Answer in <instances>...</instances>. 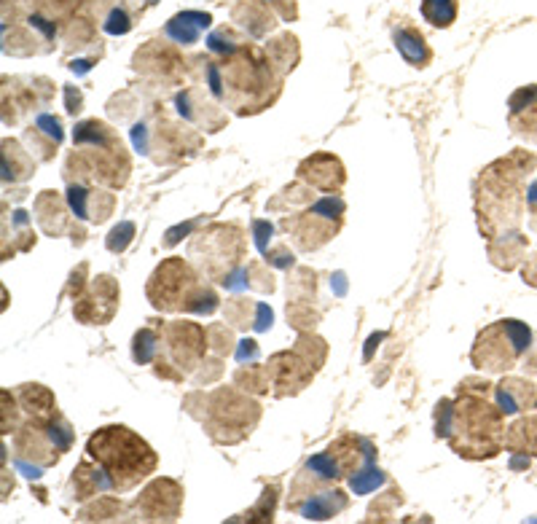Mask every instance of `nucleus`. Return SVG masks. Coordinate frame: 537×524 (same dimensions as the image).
Here are the masks:
<instances>
[{
	"label": "nucleus",
	"instance_id": "2eb2a0df",
	"mask_svg": "<svg viewBox=\"0 0 537 524\" xmlns=\"http://www.w3.org/2000/svg\"><path fill=\"white\" fill-rule=\"evenodd\" d=\"M210 22H213V17L205 14V11H183V14H175V17L167 22L164 35H167L170 41L178 43V46H194V43L199 41L202 30L210 27Z\"/></svg>",
	"mask_w": 537,
	"mask_h": 524
},
{
	"label": "nucleus",
	"instance_id": "393cba45",
	"mask_svg": "<svg viewBox=\"0 0 537 524\" xmlns=\"http://www.w3.org/2000/svg\"><path fill=\"white\" fill-rule=\"evenodd\" d=\"M132 234H135V226L132 224L116 226V229L111 232V237H108V250H113V253H121V250L127 248L129 242H132Z\"/></svg>",
	"mask_w": 537,
	"mask_h": 524
},
{
	"label": "nucleus",
	"instance_id": "f3484780",
	"mask_svg": "<svg viewBox=\"0 0 537 524\" xmlns=\"http://www.w3.org/2000/svg\"><path fill=\"white\" fill-rule=\"evenodd\" d=\"M529 240L519 229H511V232L497 234L495 240H489V256L495 261L497 267L513 269L519 261H524V250H527Z\"/></svg>",
	"mask_w": 537,
	"mask_h": 524
},
{
	"label": "nucleus",
	"instance_id": "5701e85b",
	"mask_svg": "<svg viewBox=\"0 0 537 524\" xmlns=\"http://www.w3.org/2000/svg\"><path fill=\"white\" fill-rule=\"evenodd\" d=\"M33 135L35 138H46L54 148H60L62 138H65V135H62L60 119H54V116H49V113H41V116L35 119Z\"/></svg>",
	"mask_w": 537,
	"mask_h": 524
},
{
	"label": "nucleus",
	"instance_id": "0eeeda50",
	"mask_svg": "<svg viewBox=\"0 0 537 524\" xmlns=\"http://www.w3.org/2000/svg\"><path fill=\"white\" fill-rule=\"evenodd\" d=\"M341 213H344V202L339 197L320 199L309 207L307 213L296 221V240L304 250H309V237H315V248L328 242L333 234L339 232Z\"/></svg>",
	"mask_w": 537,
	"mask_h": 524
},
{
	"label": "nucleus",
	"instance_id": "9d476101",
	"mask_svg": "<svg viewBox=\"0 0 537 524\" xmlns=\"http://www.w3.org/2000/svg\"><path fill=\"white\" fill-rule=\"evenodd\" d=\"M103 304L119 307V288H116V283H113V277H108V275L97 277V280L92 283V288H89L84 296H78L76 310L73 312H76L78 320H84V323H89V326H103V323H108L103 312H100Z\"/></svg>",
	"mask_w": 537,
	"mask_h": 524
},
{
	"label": "nucleus",
	"instance_id": "bb28decb",
	"mask_svg": "<svg viewBox=\"0 0 537 524\" xmlns=\"http://www.w3.org/2000/svg\"><path fill=\"white\" fill-rule=\"evenodd\" d=\"M521 277H524V283L537 288V250L532 256H524V264H521Z\"/></svg>",
	"mask_w": 537,
	"mask_h": 524
},
{
	"label": "nucleus",
	"instance_id": "412c9836",
	"mask_svg": "<svg viewBox=\"0 0 537 524\" xmlns=\"http://www.w3.org/2000/svg\"><path fill=\"white\" fill-rule=\"evenodd\" d=\"M422 17L433 27H449L457 19V0H422Z\"/></svg>",
	"mask_w": 537,
	"mask_h": 524
},
{
	"label": "nucleus",
	"instance_id": "f257e3e1",
	"mask_svg": "<svg viewBox=\"0 0 537 524\" xmlns=\"http://www.w3.org/2000/svg\"><path fill=\"white\" fill-rule=\"evenodd\" d=\"M156 452L124 425L97 430L86 444V460L73 476L76 498L100 492H129L156 471Z\"/></svg>",
	"mask_w": 537,
	"mask_h": 524
},
{
	"label": "nucleus",
	"instance_id": "a878e982",
	"mask_svg": "<svg viewBox=\"0 0 537 524\" xmlns=\"http://www.w3.org/2000/svg\"><path fill=\"white\" fill-rule=\"evenodd\" d=\"M527 232L537 237V181L527 186Z\"/></svg>",
	"mask_w": 537,
	"mask_h": 524
},
{
	"label": "nucleus",
	"instance_id": "4be33fe9",
	"mask_svg": "<svg viewBox=\"0 0 537 524\" xmlns=\"http://www.w3.org/2000/svg\"><path fill=\"white\" fill-rule=\"evenodd\" d=\"M132 358H135L140 366L151 363L159 358V334L154 328H143L135 334V344H132Z\"/></svg>",
	"mask_w": 537,
	"mask_h": 524
},
{
	"label": "nucleus",
	"instance_id": "c85d7f7f",
	"mask_svg": "<svg viewBox=\"0 0 537 524\" xmlns=\"http://www.w3.org/2000/svg\"><path fill=\"white\" fill-rule=\"evenodd\" d=\"M253 232H256L258 250L266 256V237H272V226L266 224V221H256V224H253Z\"/></svg>",
	"mask_w": 537,
	"mask_h": 524
},
{
	"label": "nucleus",
	"instance_id": "c756f323",
	"mask_svg": "<svg viewBox=\"0 0 537 524\" xmlns=\"http://www.w3.org/2000/svg\"><path fill=\"white\" fill-rule=\"evenodd\" d=\"M272 320H274V315H272V310H269V307H266V304H258L256 307V331H266V328L272 326Z\"/></svg>",
	"mask_w": 537,
	"mask_h": 524
},
{
	"label": "nucleus",
	"instance_id": "6e6552de",
	"mask_svg": "<svg viewBox=\"0 0 537 524\" xmlns=\"http://www.w3.org/2000/svg\"><path fill=\"white\" fill-rule=\"evenodd\" d=\"M167 353L178 369H197V363L207 353V334L205 328L197 323H172L167 326Z\"/></svg>",
	"mask_w": 537,
	"mask_h": 524
},
{
	"label": "nucleus",
	"instance_id": "b1692460",
	"mask_svg": "<svg viewBox=\"0 0 537 524\" xmlns=\"http://www.w3.org/2000/svg\"><path fill=\"white\" fill-rule=\"evenodd\" d=\"M103 30L108 35H127L132 30V17H129V11L124 6H113L108 11V17L103 22Z\"/></svg>",
	"mask_w": 537,
	"mask_h": 524
},
{
	"label": "nucleus",
	"instance_id": "cd10ccee",
	"mask_svg": "<svg viewBox=\"0 0 537 524\" xmlns=\"http://www.w3.org/2000/svg\"><path fill=\"white\" fill-rule=\"evenodd\" d=\"M258 358V344L253 339H245V342H239L237 350V361L245 366V361H256Z\"/></svg>",
	"mask_w": 537,
	"mask_h": 524
},
{
	"label": "nucleus",
	"instance_id": "20e7f679",
	"mask_svg": "<svg viewBox=\"0 0 537 524\" xmlns=\"http://www.w3.org/2000/svg\"><path fill=\"white\" fill-rule=\"evenodd\" d=\"M148 299L156 310L167 312H197L210 315L218 307V296L213 288L199 283L194 269L188 267L183 258H167L162 267L156 269L148 283Z\"/></svg>",
	"mask_w": 537,
	"mask_h": 524
},
{
	"label": "nucleus",
	"instance_id": "6ab92c4d",
	"mask_svg": "<svg viewBox=\"0 0 537 524\" xmlns=\"http://www.w3.org/2000/svg\"><path fill=\"white\" fill-rule=\"evenodd\" d=\"M395 49L401 54L403 60L409 62L411 68H425L427 62H430V46L425 43V35L417 33L414 27H398L393 35Z\"/></svg>",
	"mask_w": 537,
	"mask_h": 524
},
{
	"label": "nucleus",
	"instance_id": "1a4fd4ad",
	"mask_svg": "<svg viewBox=\"0 0 537 524\" xmlns=\"http://www.w3.org/2000/svg\"><path fill=\"white\" fill-rule=\"evenodd\" d=\"M180 503H183V490L172 479H159L137 498V514L140 519H164L172 522L180 516Z\"/></svg>",
	"mask_w": 537,
	"mask_h": 524
},
{
	"label": "nucleus",
	"instance_id": "39448f33",
	"mask_svg": "<svg viewBox=\"0 0 537 524\" xmlns=\"http://www.w3.org/2000/svg\"><path fill=\"white\" fill-rule=\"evenodd\" d=\"M223 76V103H231L239 113L261 111L266 103H272L269 86H274V76L269 62L256 49L239 46L229 54V65L221 68ZM277 89V86H274Z\"/></svg>",
	"mask_w": 537,
	"mask_h": 524
},
{
	"label": "nucleus",
	"instance_id": "7ed1b4c3",
	"mask_svg": "<svg viewBox=\"0 0 537 524\" xmlns=\"http://www.w3.org/2000/svg\"><path fill=\"white\" fill-rule=\"evenodd\" d=\"M537 167V156L513 151L481 172L476 189L478 226L486 240L519 229L527 213V175Z\"/></svg>",
	"mask_w": 537,
	"mask_h": 524
},
{
	"label": "nucleus",
	"instance_id": "f03ea898",
	"mask_svg": "<svg viewBox=\"0 0 537 524\" xmlns=\"http://www.w3.org/2000/svg\"><path fill=\"white\" fill-rule=\"evenodd\" d=\"M486 387L470 390L460 385V398L441 401L435 412V436L449 441L454 452L468 460H489L505 447V414L486 401Z\"/></svg>",
	"mask_w": 537,
	"mask_h": 524
},
{
	"label": "nucleus",
	"instance_id": "f8f14e48",
	"mask_svg": "<svg viewBox=\"0 0 537 524\" xmlns=\"http://www.w3.org/2000/svg\"><path fill=\"white\" fill-rule=\"evenodd\" d=\"M68 205L81 221H94V224H103L105 218L113 210V197L105 191H92L81 186V183H70L68 189Z\"/></svg>",
	"mask_w": 537,
	"mask_h": 524
},
{
	"label": "nucleus",
	"instance_id": "a211bd4d",
	"mask_svg": "<svg viewBox=\"0 0 537 524\" xmlns=\"http://www.w3.org/2000/svg\"><path fill=\"white\" fill-rule=\"evenodd\" d=\"M505 449L511 455L521 457H537V414H529V417H521L505 428Z\"/></svg>",
	"mask_w": 537,
	"mask_h": 524
},
{
	"label": "nucleus",
	"instance_id": "ddd939ff",
	"mask_svg": "<svg viewBox=\"0 0 537 524\" xmlns=\"http://www.w3.org/2000/svg\"><path fill=\"white\" fill-rule=\"evenodd\" d=\"M299 178L307 181L312 189L320 191H339L344 183V167L336 156L331 154H317L307 162H301Z\"/></svg>",
	"mask_w": 537,
	"mask_h": 524
},
{
	"label": "nucleus",
	"instance_id": "9b49d317",
	"mask_svg": "<svg viewBox=\"0 0 537 524\" xmlns=\"http://www.w3.org/2000/svg\"><path fill=\"white\" fill-rule=\"evenodd\" d=\"M495 401L505 417L537 409V385L529 379L508 377L495 385Z\"/></svg>",
	"mask_w": 537,
	"mask_h": 524
},
{
	"label": "nucleus",
	"instance_id": "423d86ee",
	"mask_svg": "<svg viewBox=\"0 0 537 524\" xmlns=\"http://www.w3.org/2000/svg\"><path fill=\"white\" fill-rule=\"evenodd\" d=\"M532 344V331L521 320H497L478 334L470 361L478 371L500 374L511 371Z\"/></svg>",
	"mask_w": 537,
	"mask_h": 524
},
{
	"label": "nucleus",
	"instance_id": "4468645a",
	"mask_svg": "<svg viewBox=\"0 0 537 524\" xmlns=\"http://www.w3.org/2000/svg\"><path fill=\"white\" fill-rule=\"evenodd\" d=\"M511 127L527 143L537 146V86L519 89L511 97Z\"/></svg>",
	"mask_w": 537,
	"mask_h": 524
},
{
	"label": "nucleus",
	"instance_id": "dca6fc26",
	"mask_svg": "<svg viewBox=\"0 0 537 524\" xmlns=\"http://www.w3.org/2000/svg\"><path fill=\"white\" fill-rule=\"evenodd\" d=\"M350 506V498L341 490H325L317 492V495H309L304 503H299V514L304 519H315V522H323V519H333L336 514H341L344 508Z\"/></svg>",
	"mask_w": 537,
	"mask_h": 524
},
{
	"label": "nucleus",
	"instance_id": "aec40b11",
	"mask_svg": "<svg viewBox=\"0 0 537 524\" xmlns=\"http://www.w3.org/2000/svg\"><path fill=\"white\" fill-rule=\"evenodd\" d=\"M384 484V473L382 468L374 463V460H368L358 468V471L350 473V490L355 495H371Z\"/></svg>",
	"mask_w": 537,
	"mask_h": 524
}]
</instances>
